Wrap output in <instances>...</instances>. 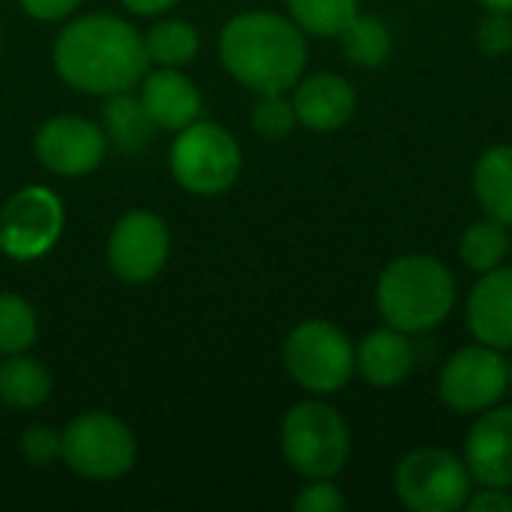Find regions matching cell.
<instances>
[{
	"label": "cell",
	"mask_w": 512,
	"mask_h": 512,
	"mask_svg": "<svg viewBox=\"0 0 512 512\" xmlns=\"http://www.w3.org/2000/svg\"><path fill=\"white\" fill-rule=\"evenodd\" d=\"M57 75L81 93L111 96L141 84L147 75L144 36L117 15H81L69 21L54 39Z\"/></svg>",
	"instance_id": "6da1fadb"
},
{
	"label": "cell",
	"mask_w": 512,
	"mask_h": 512,
	"mask_svg": "<svg viewBox=\"0 0 512 512\" xmlns=\"http://www.w3.org/2000/svg\"><path fill=\"white\" fill-rule=\"evenodd\" d=\"M219 57L243 87L255 93H288L306 69V33L276 12H240L222 27Z\"/></svg>",
	"instance_id": "7a4b0ae2"
},
{
	"label": "cell",
	"mask_w": 512,
	"mask_h": 512,
	"mask_svg": "<svg viewBox=\"0 0 512 512\" xmlns=\"http://www.w3.org/2000/svg\"><path fill=\"white\" fill-rule=\"evenodd\" d=\"M456 306V279L447 264L429 255H405L378 279L381 318L402 333H429Z\"/></svg>",
	"instance_id": "3957f363"
},
{
	"label": "cell",
	"mask_w": 512,
	"mask_h": 512,
	"mask_svg": "<svg viewBox=\"0 0 512 512\" xmlns=\"http://www.w3.org/2000/svg\"><path fill=\"white\" fill-rule=\"evenodd\" d=\"M279 444L291 471L306 480H333L351 456V432L345 417L318 399L300 402L285 414Z\"/></svg>",
	"instance_id": "277c9868"
},
{
	"label": "cell",
	"mask_w": 512,
	"mask_h": 512,
	"mask_svg": "<svg viewBox=\"0 0 512 512\" xmlns=\"http://www.w3.org/2000/svg\"><path fill=\"white\" fill-rule=\"evenodd\" d=\"M168 165L174 180L192 195H222L228 192L243 168V153L237 138L207 120H195L174 132V144L168 153Z\"/></svg>",
	"instance_id": "5b68a950"
},
{
	"label": "cell",
	"mask_w": 512,
	"mask_h": 512,
	"mask_svg": "<svg viewBox=\"0 0 512 512\" xmlns=\"http://www.w3.org/2000/svg\"><path fill=\"white\" fill-rule=\"evenodd\" d=\"M282 360L294 384L315 396L339 393L357 372L351 339L336 324L321 318L303 321L288 333Z\"/></svg>",
	"instance_id": "8992f818"
},
{
	"label": "cell",
	"mask_w": 512,
	"mask_h": 512,
	"mask_svg": "<svg viewBox=\"0 0 512 512\" xmlns=\"http://www.w3.org/2000/svg\"><path fill=\"white\" fill-rule=\"evenodd\" d=\"M135 459L132 429L108 411L78 414L63 429V462L84 480H120L132 471Z\"/></svg>",
	"instance_id": "52a82bcc"
},
{
	"label": "cell",
	"mask_w": 512,
	"mask_h": 512,
	"mask_svg": "<svg viewBox=\"0 0 512 512\" xmlns=\"http://www.w3.org/2000/svg\"><path fill=\"white\" fill-rule=\"evenodd\" d=\"M399 501L411 512H456L474 492V477L465 459L441 447L408 453L393 477Z\"/></svg>",
	"instance_id": "ba28073f"
},
{
	"label": "cell",
	"mask_w": 512,
	"mask_h": 512,
	"mask_svg": "<svg viewBox=\"0 0 512 512\" xmlns=\"http://www.w3.org/2000/svg\"><path fill=\"white\" fill-rule=\"evenodd\" d=\"M63 222V201L54 189L24 186L0 210V252L12 261H36L57 246Z\"/></svg>",
	"instance_id": "9c48e42d"
},
{
	"label": "cell",
	"mask_w": 512,
	"mask_h": 512,
	"mask_svg": "<svg viewBox=\"0 0 512 512\" xmlns=\"http://www.w3.org/2000/svg\"><path fill=\"white\" fill-rule=\"evenodd\" d=\"M510 387V363L501 357L498 348L483 342L456 351L441 375H438V396L456 414H483L495 408Z\"/></svg>",
	"instance_id": "30bf717a"
},
{
	"label": "cell",
	"mask_w": 512,
	"mask_h": 512,
	"mask_svg": "<svg viewBox=\"0 0 512 512\" xmlns=\"http://www.w3.org/2000/svg\"><path fill=\"white\" fill-rule=\"evenodd\" d=\"M171 255V237L165 222L150 210H129L108 234L105 258L120 282L144 285L153 282Z\"/></svg>",
	"instance_id": "8fae6325"
},
{
	"label": "cell",
	"mask_w": 512,
	"mask_h": 512,
	"mask_svg": "<svg viewBox=\"0 0 512 512\" xmlns=\"http://www.w3.org/2000/svg\"><path fill=\"white\" fill-rule=\"evenodd\" d=\"M36 159L57 177H84L96 171L108 153L105 129L78 114H57L36 129Z\"/></svg>",
	"instance_id": "7c38bea8"
},
{
	"label": "cell",
	"mask_w": 512,
	"mask_h": 512,
	"mask_svg": "<svg viewBox=\"0 0 512 512\" xmlns=\"http://www.w3.org/2000/svg\"><path fill=\"white\" fill-rule=\"evenodd\" d=\"M465 465L480 486H512V408L483 411L465 441Z\"/></svg>",
	"instance_id": "4fadbf2b"
},
{
	"label": "cell",
	"mask_w": 512,
	"mask_h": 512,
	"mask_svg": "<svg viewBox=\"0 0 512 512\" xmlns=\"http://www.w3.org/2000/svg\"><path fill=\"white\" fill-rule=\"evenodd\" d=\"M297 123L312 132H336L357 111V93L339 72H315L294 84Z\"/></svg>",
	"instance_id": "5bb4252c"
},
{
	"label": "cell",
	"mask_w": 512,
	"mask_h": 512,
	"mask_svg": "<svg viewBox=\"0 0 512 512\" xmlns=\"http://www.w3.org/2000/svg\"><path fill=\"white\" fill-rule=\"evenodd\" d=\"M468 327L477 342L512 351V267L480 273L468 297Z\"/></svg>",
	"instance_id": "9a60e30c"
},
{
	"label": "cell",
	"mask_w": 512,
	"mask_h": 512,
	"mask_svg": "<svg viewBox=\"0 0 512 512\" xmlns=\"http://www.w3.org/2000/svg\"><path fill=\"white\" fill-rule=\"evenodd\" d=\"M138 99L159 132H180L201 117V90L180 69L159 66L144 75Z\"/></svg>",
	"instance_id": "2e32d148"
},
{
	"label": "cell",
	"mask_w": 512,
	"mask_h": 512,
	"mask_svg": "<svg viewBox=\"0 0 512 512\" xmlns=\"http://www.w3.org/2000/svg\"><path fill=\"white\" fill-rule=\"evenodd\" d=\"M354 357H357V372L372 387H396L414 369V345L408 342V333L396 327L372 330L357 345Z\"/></svg>",
	"instance_id": "e0dca14e"
},
{
	"label": "cell",
	"mask_w": 512,
	"mask_h": 512,
	"mask_svg": "<svg viewBox=\"0 0 512 512\" xmlns=\"http://www.w3.org/2000/svg\"><path fill=\"white\" fill-rule=\"evenodd\" d=\"M102 129H105L108 144H114L126 156L144 153L153 144L156 132H159L153 126L150 114L144 111L141 99L132 96V90L105 96V105H102Z\"/></svg>",
	"instance_id": "ac0fdd59"
},
{
	"label": "cell",
	"mask_w": 512,
	"mask_h": 512,
	"mask_svg": "<svg viewBox=\"0 0 512 512\" xmlns=\"http://www.w3.org/2000/svg\"><path fill=\"white\" fill-rule=\"evenodd\" d=\"M474 195L492 219L512 225V144L489 147L480 156L474 168Z\"/></svg>",
	"instance_id": "d6986e66"
},
{
	"label": "cell",
	"mask_w": 512,
	"mask_h": 512,
	"mask_svg": "<svg viewBox=\"0 0 512 512\" xmlns=\"http://www.w3.org/2000/svg\"><path fill=\"white\" fill-rule=\"evenodd\" d=\"M51 396V375L48 369L27 357L12 354L0 363V402L18 411H33L45 405Z\"/></svg>",
	"instance_id": "ffe728a7"
},
{
	"label": "cell",
	"mask_w": 512,
	"mask_h": 512,
	"mask_svg": "<svg viewBox=\"0 0 512 512\" xmlns=\"http://www.w3.org/2000/svg\"><path fill=\"white\" fill-rule=\"evenodd\" d=\"M339 42H342V51L345 57L354 63V66H363V69H375L381 63H387L390 51H393V36H390V27L375 18V15H354L342 33H339Z\"/></svg>",
	"instance_id": "44dd1931"
},
{
	"label": "cell",
	"mask_w": 512,
	"mask_h": 512,
	"mask_svg": "<svg viewBox=\"0 0 512 512\" xmlns=\"http://www.w3.org/2000/svg\"><path fill=\"white\" fill-rule=\"evenodd\" d=\"M144 48H147V57L153 63L168 66V69H180V66L195 60V54L201 48V36L189 21L162 18L147 30Z\"/></svg>",
	"instance_id": "7402d4cb"
},
{
	"label": "cell",
	"mask_w": 512,
	"mask_h": 512,
	"mask_svg": "<svg viewBox=\"0 0 512 512\" xmlns=\"http://www.w3.org/2000/svg\"><path fill=\"white\" fill-rule=\"evenodd\" d=\"M507 252H510V231L504 222H498L492 216L468 225L459 240V255H462L465 267L474 273H489V270L501 267Z\"/></svg>",
	"instance_id": "603a6c76"
},
{
	"label": "cell",
	"mask_w": 512,
	"mask_h": 512,
	"mask_svg": "<svg viewBox=\"0 0 512 512\" xmlns=\"http://www.w3.org/2000/svg\"><path fill=\"white\" fill-rule=\"evenodd\" d=\"M291 21L309 36H339L360 12V0H288Z\"/></svg>",
	"instance_id": "cb8c5ba5"
},
{
	"label": "cell",
	"mask_w": 512,
	"mask_h": 512,
	"mask_svg": "<svg viewBox=\"0 0 512 512\" xmlns=\"http://www.w3.org/2000/svg\"><path fill=\"white\" fill-rule=\"evenodd\" d=\"M39 336V321L33 306L12 291L0 294V354H27V348Z\"/></svg>",
	"instance_id": "d4e9b609"
},
{
	"label": "cell",
	"mask_w": 512,
	"mask_h": 512,
	"mask_svg": "<svg viewBox=\"0 0 512 512\" xmlns=\"http://www.w3.org/2000/svg\"><path fill=\"white\" fill-rule=\"evenodd\" d=\"M297 126L294 102L285 93H258V102L252 108V129L264 138H285Z\"/></svg>",
	"instance_id": "484cf974"
},
{
	"label": "cell",
	"mask_w": 512,
	"mask_h": 512,
	"mask_svg": "<svg viewBox=\"0 0 512 512\" xmlns=\"http://www.w3.org/2000/svg\"><path fill=\"white\" fill-rule=\"evenodd\" d=\"M21 456L33 468H48L57 459H63V432L48 426H30L21 435Z\"/></svg>",
	"instance_id": "4316f807"
},
{
	"label": "cell",
	"mask_w": 512,
	"mask_h": 512,
	"mask_svg": "<svg viewBox=\"0 0 512 512\" xmlns=\"http://www.w3.org/2000/svg\"><path fill=\"white\" fill-rule=\"evenodd\" d=\"M477 45L486 57H504L512 51V12H486L477 27Z\"/></svg>",
	"instance_id": "83f0119b"
},
{
	"label": "cell",
	"mask_w": 512,
	"mask_h": 512,
	"mask_svg": "<svg viewBox=\"0 0 512 512\" xmlns=\"http://www.w3.org/2000/svg\"><path fill=\"white\" fill-rule=\"evenodd\" d=\"M345 504L348 501L333 480H309V486H303L294 498L297 512H339L345 510Z\"/></svg>",
	"instance_id": "f1b7e54d"
},
{
	"label": "cell",
	"mask_w": 512,
	"mask_h": 512,
	"mask_svg": "<svg viewBox=\"0 0 512 512\" xmlns=\"http://www.w3.org/2000/svg\"><path fill=\"white\" fill-rule=\"evenodd\" d=\"M18 6L36 21H60L72 15L81 6V0H18Z\"/></svg>",
	"instance_id": "f546056e"
},
{
	"label": "cell",
	"mask_w": 512,
	"mask_h": 512,
	"mask_svg": "<svg viewBox=\"0 0 512 512\" xmlns=\"http://www.w3.org/2000/svg\"><path fill=\"white\" fill-rule=\"evenodd\" d=\"M471 512H512V495L507 489H495V486H483L477 495L471 492L468 504Z\"/></svg>",
	"instance_id": "4dcf8cb0"
},
{
	"label": "cell",
	"mask_w": 512,
	"mask_h": 512,
	"mask_svg": "<svg viewBox=\"0 0 512 512\" xmlns=\"http://www.w3.org/2000/svg\"><path fill=\"white\" fill-rule=\"evenodd\" d=\"M129 12L135 15H162L168 12L177 0H120Z\"/></svg>",
	"instance_id": "1f68e13d"
},
{
	"label": "cell",
	"mask_w": 512,
	"mask_h": 512,
	"mask_svg": "<svg viewBox=\"0 0 512 512\" xmlns=\"http://www.w3.org/2000/svg\"><path fill=\"white\" fill-rule=\"evenodd\" d=\"M492 12H512V0H480Z\"/></svg>",
	"instance_id": "d6a6232c"
},
{
	"label": "cell",
	"mask_w": 512,
	"mask_h": 512,
	"mask_svg": "<svg viewBox=\"0 0 512 512\" xmlns=\"http://www.w3.org/2000/svg\"><path fill=\"white\" fill-rule=\"evenodd\" d=\"M0 48H3V30H0Z\"/></svg>",
	"instance_id": "836d02e7"
},
{
	"label": "cell",
	"mask_w": 512,
	"mask_h": 512,
	"mask_svg": "<svg viewBox=\"0 0 512 512\" xmlns=\"http://www.w3.org/2000/svg\"><path fill=\"white\" fill-rule=\"evenodd\" d=\"M510 387H512V363H510Z\"/></svg>",
	"instance_id": "e575fe53"
}]
</instances>
